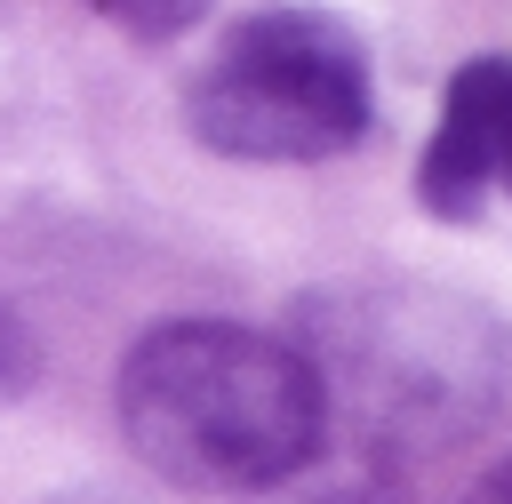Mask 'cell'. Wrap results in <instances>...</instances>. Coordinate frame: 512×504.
I'll list each match as a JSON object with an SVG mask.
<instances>
[{"label":"cell","mask_w":512,"mask_h":504,"mask_svg":"<svg viewBox=\"0 0 512 504\" xmlns=\"http://www.w3.org/2000/svg\"><path fill=\"white\" fill-rule=\"evenodd\" d=\"M368 120V48L328 8L240 16L184 80V128L224 160H336L368 136Z\"/></svg>","instance_id":"obj_3"},{"label":"cell","mask_w":512,"mask_h":504,"mask_svg":"<svg viewBox=\"0 0 512 504\" xmlns=\"http://www.w3.org/2000/svg\"><path fill=\"white\" fill-rule=\"evenodd\" d=\"M464 504H512V456H504V464H488V472L472 480V496H464Z\"/></svg>","instance_id":"obj_8"},{"label":"cell","mask_w":512,"mask_h":504,"mask_svg":"<svg viewBox=\"0 0 512 504\" xmlns=\"http://www.w3.org/2000/svg\"><path fill=\"white\" fill-rule=\"evenodd\" d=\"M56 504H120V496H96V488H80V496H56Z\"/></svg>","instance_id":"obj_9"},{"label":"cell","mask_w":512,"mask_h":504,"mask_svg":"<svg viewBox=\"0 0 512 504\" xmlns=\"http://www.w3.org/2000/svg\"><path fill=\"white\" fill-rule=\"evenodd\" d=\"M112 32H128V40H176V32H192L200 24V8L208 0H88Z\"/></svg>","instance_id":"obj_5"},{"label":"cell","mask_w":512,"mask_h":504,"mask_svg":"<svg viewBox=\"0 0 512 504\" xmlns=\"http://www.w3.org/2000/svg\"><path fill=\"white\" fill-rule=\"evenodd\" d=\"M120 432L168 488L192 496H264L288 488L328 424L320 392L288 336L240 320H160L120 360Z\"/></svg>","instance_id":"obj_2"},{"label":"cell","mask_w":512,"mask_h":504,"mask_svg":"<svg viewBox=\"0 0 512 504\" xmlns=\"http://www.w3.org/2000/svg\"><path fill=\"white\" fill-rule=\"evenodd\" d=\"M296 504H408V496L392 488V472H384V464H360V472H344V480H320V488H304Z\"/></svg>","instance_id":"obj_6"},{"label":"cell","mask_w":512,"mask_h":504,"mask_svg":"<svg viewBox=\"0 0 512 504\" xmlns=\"http://www.w3.org/2000/svg\"><path fill=\"white\" fill-rule=\"evenodd\" d=\"M24 384H32V336H24V320L0 304V408H8Z\"/></svg>","instance_id":"obj_7"},{"label":"cell","mask_w":512,"mask_h":504,"mask_svg":"<svg viewBox=\"0 0 512 504\" xmlns=\"http://www.w3.org/2000/svg\"><path fill=\"white\" fill-rule=\"evenodd\" d=\"M488 192H512V56L456 64L416 160V200L440 224H472Z\"/></svg>","instance_id":"obj_4"},{"label":"cell","mask_w":512,"mask_h":504,"mask_svg":"<svg viewBox=\"0 0 512 504\" xmlns=\"http://www.w3.org/2000/svg\"><path fill=\"white\" fill-rule=\"evenodd\" d=\"M296 360L320 392V424L368 464H408L472 440L504 392L496 328L416 280H344L296 312Z\"/></svg>","instance_id":"obj_1"}]
</instances>
